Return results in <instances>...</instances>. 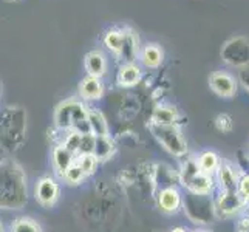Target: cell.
Here are the masks:
<instances>
[{"label":"cell","instance_id":"1","mask_svg":"<svg viewBox=\"0 0 249 232\" xmlns=\"http://www.w3.org/2000/svg\"><path fill=\"white\" fill-rule=\"evenodd\" d=\"M27 203V178L13 161L0 162V209H20Z\"/></svg>","mask_w":249,"mask_h":232},{"label":"cell","instance_id":"2","mask_svg":"<svg viewBox=\"0 0 249 232\" xmlns=\"http://www.w3.org/2000/svg\"><path fill=\"white\" fill-rule=\"evenodd\" d=\"M184 211L189 218L200 225L212 221L215 215V206H213L211 196L192 192H189L184 200Z\"/></svg>","mask_w":249,"mask_h":232},{"label":"cell","instance_id":"3","mask_svg":"<svg viewBox=\"0 0 249 232\" xmlns=\"http://www.w3.org/2000/svg\"><path fill=\"white\" fill-rule=\"evenodd\" d=\"M150 130L153 136L158 140V143L164 147L169 153L175 157H183L187 152V144L183 138L181 132L178 130L177 125H158L150 124Z\"/></svg>","mask_w":249,"mask_h":232},{"label":"cell","instance_id":"4","mask_svg":"<svg viewBox=\"0 0 249 232\" xmlns=\"http://www.w3.org/2000/svg\"><path fill=\"white\" fill-rule=\"evenodd\" d=\"M181 181L183 186L189 189V192L192 194H201V195H209L212 191V175L204 174L200 170V167L196 166L195 160H189L186 164L183 166L181 170Z\"/></svg>","mask_w":249,"mask_h":232},{"label":"cell","instance_id":"5","mask_svg":"<svg viewBox=\"0 0 249 232\" xmlns=\"http://www.w3.org/2000/svg\"><path fill=\"white\" fill-rule=\"evenodd\" d=\"M221 59L231 67L249 65V40L243 36H235L221 47Z\"/></svg>","mask_w":249,"mask_h":232},{"label":"cell","instance_id":"6","mask_svg":"<svg viewBox=\"0 0 249 232\" xmlns=\"http://www.w3.org/2000/svg\"><path fill=\"white\" fill-rule=\"evenodd\" d=\"M34 194H36V200L42 206L50 208V206H54L57 203L59 195H61V187H59V184L54 181L53 178L44 177L36 183Z\"/></svg>","mask_w":249,"mask_h":232},{"label":"cell","instance_id":"7","mask_svg":"<svg viewBox=\"0 0 249 232\" xmlns=\"http://www.w3.org/2000/svg\"><path fill=\"white\" fill-rule=\"evenodd\" d=\"M209 85L212 91L218 94L220 98H232L237 93V84L235 79L226 71H215L209 77Z\"/></svg>","mask_w":249,"mask_h":232},{"label":"cell","instance_id":"8","mask_svg":"<svg viewBox=\"0 0 249 232\" xmlns=\"http://www.w3.org/2000/svg\"><path fill=\"white\" fill-rule=\"evenodd\" d=\"M243 200L238 195V192H221L217 204H215V214L221 217H231L243 208Z\"/></svg>","mask_w":249,"mask_h":232},{"label":"cell","instance_id":"9","mask_svg":"<svg viewBox=\"0 0 249 232\" xmlns=\"http://www.w3.org/2000/svg\"><path fill=\"white\" fill-rule=\"evenodd\" d=\"M181 203H183L181 194L174 186L162 189L158 195V208L164 214H177L179 208H181Z\"/></svg>","mask_w":249,"mask_h":232},{"label":"cell","instance_id":"10","mask_svg":"<svg viewBox=\"0 0 249 232\" xmlns=\"http://www.w3.org/2000/svg\"><path fill=\"white\" fill-rule=\"evenodd\" d=\"M124 40H123V50H121V59L125 62H135V59L140 56V39L132 28H123Z\"/></svg>","mask_w":249,"mask_h":232},{"label":"cell","instance_id":"11","mask_svg":"<svg viewBox=\"0 0 249 232\" xmlns=\"http://www.w3.org/2000/svg\"><path fill=\"white\" fill-rule=\"evenodd\" d=\"M79 94L87 101H98L104 96V84L99 77L85 76L79 84Z\"/></svg>","mask_w":249,"mask_h":232},{"label":"cell","instance_id":"12","mask_svg":"<svg viewBox=\"0 0 249 232\" xmlns=\"http://www.w3.org/2000/svg\"><path fill=\"white\" fill-rule=\"evenodd\" d=\"M85 70H87L89 76L93 77H101L107 71V59L102 51H90L85 54Z\"/></svg>","mask_w":249,"mask_h":232},{"label":"cell","instance_id":"13","mask_svg":"<svg viewBox=\"0 0 249 232\" xmlns=\"http://www.w3.org/2000/svg\"><path fill=\"white\" fill-rule=\"evenodd\" d=\"M116 81L121 87H133L141 81V68L135 62H125L119 67Z\"/></svg>","mask_w":249,"mask_h":232},{"label":"cell","instance_id":"14","mask_svg":"<svg viewBox=\"0 0 249 232\" xmlns=\"http://www.w3.org/2000/svg\"><path fill=\"white\" fill-rule=\"evenodd\" d=\"M71 130L78 132L81 135L91 133L90 132V124H89V108H85L82 102L76 101L71 113ZM70 130V132H71Z\"/></svg>","mask_w":249,"mask_h":232},{"label":"cell","instance_id":"15","mask_svg":"<svg viewBox=\"0 0 249 232\" xmlns=\"http://www.w3.org/2000/svg\"><path fill=\"white\" fill-rule=\"evenodd\" d=\"M218 172V181H220V187L221 192H238V175L237 170L231 166V164H225L220 166Z\"/></svg>","mask_w":249,"mask_h":232},{"label":"cell","instance_id":"16","mask_svg":"<svg viewBox=\"0 0 249 232\" xmlns=\"http://www.w3.org/2000/svg\"><path fill=\"white\" fill-rule=\"evenodd\" d=\"M76 104V99H67L62 104H59L54 111V123L61 130H71V113L73 107Z\"/></svg>","mask_w":249,"mask_h":232},{"label":"cell","instance_id":"17","mask_svg":"<svg viewBox=\"0 0 249 232\" xmlns=\"http://www.w3.org/2000/svg\"><path fill=\"white\" fill-rule=\"evenodd\" d=\"M162 50L157 44H147L140 51V61L147 68H157L162 62Z\"/></svg>","mask_w":249,"mask_h":232},{"label":"cell","instance_id":"18","mask_svg":"<svg viewBox=\"0 0 249 232\" xmlns=\"http://www.w3.org/2000/svg\"><path fill=\"white\" fill-rule=\"evenodd\" d=\"M177 121H178V111L175 107L161 106V107H157L152 113V124L177 125Z\"/></svg>","mask_w":249,"mask_h":232},{"label":"cell","instance_id":"19","mask_svg":"<svg viewBox=\"0 0 249 232\" xmlns=\"http://www.w3.org/2000/svg\"><path fill=\"white\" fill-rule=\"evenodd\" d=\"M73 162H74V155L70 150H67L64 145H57V147H54L53 164H54V169L57 170L59 175L62 177Z\"/></svg>","mask_w":249,"mask_h":232},{"label":"cell","instance_id":"20","mask_svg":"<svg viewBox=\"0 0 249 232\" xmlns=\"http://www.w3.org/2000/svg\"><path fill=\"white\" fill-rule=\"evenodd\" d=\"M195 161H196V166L200 167V170L204 172V174H208V175H213L221 166L218 155L215 152H211V150L203 152Z\"/></svg>","mask_w":249,"mask_h":232},{"label":"cell","instance_id":"21","mask_svg":"<svg viewBox=\"0 0 249 232\" xmlns=\"http://www.w3.org/2000/svg\"><path fill=\"white\" fill-rule=\"evenodd\" d=\"M89 124L94 136H108V124L99 110H89Z\"/></svg>","mask_w":249,"mask_h":232},{"label":"cell","instance_id":"22","mask_svg":"<svg viewBox=\"0 0 249 232\" xmlns=\"http://www.w3.org/2000/svg\"><path fill=\"white\" fill-rule=\"evenodd\" d=\"M123 40H124V34L123 30L118 28H111L106 33L104 36V45L110 53H113L116 57L121 56V50H123Z\"/></svg>","mask_w":249,"mask_h":232},{"label":"cell","instance_id":"23","mask_svg":"<svg viewBox=\"0 0 249 232\" xmlns=\"http://www.w3.org/2000/svg\"><path fill=\"white\" fill-rule=\"evenodd\" d=\"M115 150V144L108 136H96V141H94V150L93 155L99 160H107L110 158V155Z\"/></svg>","mask_w":249,"mask_h":232},{"label":"cell","instance_id":"24","mask_svg":"<svg viewBox=\"0 0 249 232\" xmlns=\"http://www.w3.org/2000/svg\"><path fill=\"white\" fill-rule=\"evenodd\" d=\"M11 232H42V226L30 217H20L14 220L11 225Z\"/></svg>","mask_w":249,"mask_h":232},{"label":"cell","instance_id":"25","mask_svg":"<svg viewBox=\"0 0 249 232\" xmlns=\"http://www.w3.org/2000/svg\"><path fill=\"white\" fill-rule=\"evenodd\" d=\"M76 164L81 167V170L85 175H91L98 166V158L93 153H82L78 157V160L74 161Z\"/></svg>","mask_w":249,"mask_h":232},{"label":"cell","instance_id":"26","mask_svg":"<svg viewBox=\"0 0 249 232\" xmlns=\"http://www.w3.org/2000/svg\"><path fill=\"white\" fill-rule=\"evenodd\" d=\"M85 177H87V175L84 174V172L81 170V167L76 164V162H73V164L67 169L65 174L62 175V178L68 184H79Z\"/></svg>","mask_w":249,"mask_h":232},{"label":"cell","instance_id":"27","mask_svg":"<svg viewBox=\"0 0 249 232\" xmlns=\"http://www.w3.org/2000/svg\"><path fill=\"white\" fill-rule=\"evenodd\" d=\"M81 140H82V135L78 133V132H68L65 140H64V147L67 150H70L73 155L74 153H79V147H81Z\"/></svg>","mask_w":249,"mask_h":232},{"label":"cell","instance_id":"28","mask_svg":"<svg viewBox=\"0 0 249 232\" xmlns=\"http://www.w3.org/2000/svg\"><path fill=\"white\" fill-rule=\"evenodd\" d=\"M94 141H96V136H94L93 133L82 135L79 155H82V153H93V150H94Z\"/></svg>","mask_w":249,"mask_h":232},{"label":"cell","instance_id":"29","mask_svg":"<svg viewBox=\"0 0 249 232\" xmlns=\"http://www.w3.org/2000/svg\"><path fill=\"white\" fill-rule=\"evenodd\" d=\"M215 125H217V128L220 132H223V133H226V132H231L232 130V119H231V116L229 115H226V113H223V115H218L217 116V119H215Z\"/></svg>","mask_w":249,"mask_h":232},{"label":"cell","instance_id":"30","mask_svg":"<svg viewBox=\"0 0 249 232\" xmlns=\"http://www.w3.org/2000/svg\"><path fill=\"white\" fill-rule=\"evenodd\" d=\"M238 195L245 203L249 201V175H243L238 179Z\"/></svg>","mask_w":249,"mask_h":232},{"label":"cell","instance_id":"31","mask_svg":"<svg viewBox=\"0 0 249 232\" xmlns=\"http://www.w3.org/2000/svg\"><path fill=\"white\" fill-rule=\"evenodd\" d=\"M240 82H242L243 87L249 91V70L240 71Z\"/></svg>","mask_w":249,"mask_h":232},{"label":"cell","instance_id":"32","mask_svg":"<svg viewBox=\"0 0 249 232\" xmlns=\"http://www.w3.org/2000/svg\"><path fill=\"white\" fill-rule=\"evenodd\" d=\"M170 232H187V231L184 228H174Z\"/></svg>","mask_w":249,"mask_h":232},{"label":"cell","instance_id":"33","mask_svg":"<svg viewBox=\"0 0 249 232\" xmlns=\"http://www.w3.org/2000/svg\"><path fill=\"white\" fill-rule=\"evenodd\" d=\"M0 232H5V228H3V225H2V221H0Z\"/></svg>","mask_w":249,"mask_h":232},{"label":"cell","instance_id":"34","mask_svg":"<svg viewBox=\"0 0 249 232\" xmlns=\"http://www.w3.org/2000/svg\"><path fill=\"white\" fill-rule=\"evenodd\" d=\"M6 2H17V0H6Z\"/></svg>","mask_w":249,"mask_h":232},{"label":"cell","instance_id":"35","mask_svg":"<svg viewBox=\"0 0 249 232\" xmlns=\"http://www.w3.org/2000/svg\"><path fill=\"white\" fill-rule=\"evenodd\" d=\"M194 232H208V231H194Z\"/></svg>","mask_w":249,"mask_h":232}]
</instances>
